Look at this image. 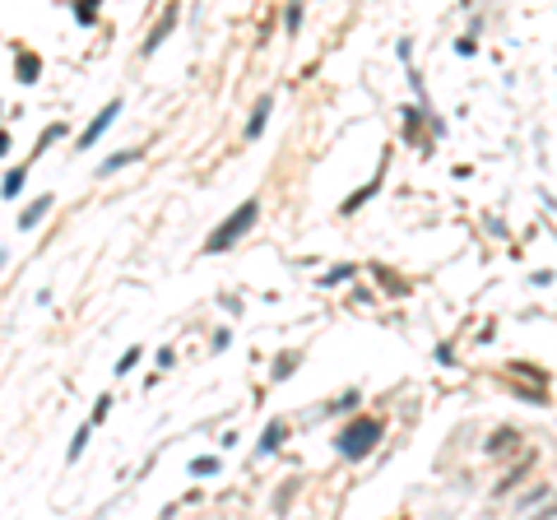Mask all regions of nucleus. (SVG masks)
<instances>
[{
	"mask_svg": "<svg viewBox=\"0 0 557 520\" xmlns=\"http://www.w3.org/2000/svg\"><path fill=\"white\" fill-rule=\"evenodd\" d=\"M256 219H260V200H246L242 210H233L228 219L219 223V233H209V237H204V251H209V255L228 251V246H233L237 237H246L251 228H256Z\"/></svg>",
	"mask_w": 557,
	"mask_h": 520,
	"instance_id": "1",
	"label": "nucleus"
},
{
	"mask_svg": "<svg viewBox=\"0 0 557 520\" xmlns=\"http://www.w3.org/2000/svg\"><path fill=\"white\" fill-rule=\"evenodd\" d=\"M381 418H353L344 432H339V442H334V451L344 455V460H367L372 451H377V442H381Z\"/></svg>",
	"mask_w": 557,
	"mask_h": 520,
	"instance_id": "2",
	"label": "nucleus"
},
{
	"mask_svg": "<svg viewBox=\"0 0 557 520\" xmlns=\"http://www.w3.org/2000/svg\"><path fill=\"white\" fill-rule=\"evenodd\" d=\"M116 116H121V98H111L107 107H102L98 116H93V121L84 126V131H79V135H75V149H93V144L102 140V131H107V126L116 121Z\"/></svg>",
	"mask_w": 557,
	"mask_h": 520,
	"instance_id": "3",
	"label": "nucleus"
},
{
	"mask_svg": "<svg viewBox=\"0 0 557 520\" xmlns=\"http://www.w3.org/2000/svg\"><path fill=\"white\" fill-rule=\"evenodd\" d=\"M56 205V195H37L33 205H23V214H19V233H28V228H37V223L47 219V210Z\"/></svg>",
	"mask_w": 557,
	"mask_h": 520,
	"instance_id": "4",
	"label": "nucleus"
},
{
	"mask_svg": "<svg viewBox=\"0 0 557 520\" xmlns=\"http://www.w3.org/2000/svg\"><path fill=\"white\" fill-rule=\"evenodd\" d=\"M269 111H274V98H269V93H260V98H256V107H251V121H246V140H256V135L265 131Z\"/></svg>",
	"mask_w": 557,
	"mask_h": 520,
	"instance_id": "5",
	"label": "nucleus"
},
{
	"mask_svg": "<svg viewBox=\"0 0 557 520\" xmlns=\"http://www.w3.org/2000/svg\"><path fill=\"white\" fill-rule=\"evenodd\" d=\"M283 437H288V428H283V423H269V428L265 432H260V442H256V455H274L278 451V446H283Z\"/></svg>",
	"mask_w": 557,
	"mask_h": 520,
	"instance_id": "6",
	"label": "nucleus"
},
{
	"mask_svg": "<svg viewBox=\"0 0 557 520\" xmlns=\"http://www.w3.org/2000/svg\"><path fill=\"white\" fill-rule=\"evenodd\" d=\"M14 70H19L23 84H37V75H42V56L37 52H19L14 56Z\"/></svg>",
	"mask_w": 557,
	"mask_h": 520,
	"instance_id": "7",
	"label": "nucleus"
},
{
	"mask_svg": "<svg viewBox=\"0 0 557 520\" xmlns=\"http://www.w3.org/2000/svg\"><path fill=\"white\" fill-rule=\"evenodd\" d=\"M23 181H28V163L10 167V172H5V181H0V195H5V200H14V195L23 191Z\"/></svg>",
	"mask_w": 557,
	"mask_h": 520,
	"instance_id": "8",
	"label": "nucleus"
},
{
	"mask_svg": "<svg viewBox=\"0 0 557 520\" xmlns=\"http://www.w3.org/2000/svg\"><path fill=\"white\" fill-rule=\"evenodd\" d=\"M140 154H145V149H121V154H111L107 163H102V177H111V172H121V167H126V163H135Z\"/></svg>",
	"mask_w": 557,
	"mask_h": 520,
	"instance_id": "9",
	"label": "nucleus"
},
{
	"mask_svg": "<svg viewBox=\"0 0 557 520\" xmlns=\"http://www.w3.org/2000/svg\"><path fill=\"white\" fill-rule=\"evenodd\" d=\"M89 432H93V423L84 418V423H79V432L70 437V451H66V460H79V455H84V442H89Z\"/></svg>",
	"mask_w": 557,
	"mask_h": 520,
	"instance_id": "10",
	"label": "nucleus"
},
{
	"mask_svg": "<svg viewBox=\"0 0 557 520\" xmlns=\"http://www.w3.org/2000/svg\"><path fill=\"white\" fill-rule=\"evenodd\" d=\"M515 442H520V437H515L511 428H506V432H492V437H488V451L492 455H506V446H515Z\"/></svg>",
	"mask_w": 557,
	"mask_h": 520,
	"instance_id": "11",
	"label": "nucleus"
},
{
	"mask_svg": "<svg viewBox=\"0 0 557 520\" xmlns=\"http://www.w3.org/2000/svg\"><path fill=\"white\" fill-rule=\"evenodd\" d=\"M75 23H84V28H89V23H98V5L79 0V5H75Z\"/></svg>",
	"mask_w": 557,
	"mask_h": 520,
	"instance_id": "12",
	"label": "nucleus"
},
{
	"mask_svg": "<svg viewBox=\"0 0 557 520\" xmlns=\"http://www.w3.org/2000/svg\"><path fill=\"white\" fill-rule=\"evenodd\" d=\"M190 474L200 478V474H219V460L214 455H200V460H190Z\"/></svg>",
	"mask_w": 557,
	"mask_h": 520,
	"instance_id": "13",
	"label": "nucleus"
},
{
	"mask_svg": "<svg viewBox=\"0 0 557 520\" xmlns=\"http://www.w3.org/2000/svg\"><path fill=\"white\" fill-rule=\"evenodd\" d=\"M140 358H145V349H135V344H130V349H126V353L116 358V372H130V367L140 363Z\"/></svg>",
	"mask_w": 557,
	"mask_h": 520,
	"instance_id": "14",
	"label": "nucleus"
},
{
	"mask_svg": "<svg viewBox=\"0 0 557 520\" xmlns=\"http://www.w3.org/2000/svg\"><path fill=\"white\" fill-rule=\"evenodd\" d=\"M172 19H177V14L167 10V19H163V23H158V28H154V37H149V42H145V52H154V47L163 42V33H167V28H172Z\"/></svg>",
	"mask_w": 557,
	"mask_h": 520,
	"instance_id": "15",
	"label": "nucleus"
},
{
	"mask_svg": "<svg viewBox=\"0 0 557 520\" xmlns=\"http://www.w3.org/2000/svg\"><path fill=\"white\" fill-rule=\"evenodd\" d=\"M293 367H298V353L278 358V363H274V381H283V377H288V372H293Z\"/></svg>",
	"mask_w": 557,
	"mask_h": 520,
	"instance_id": "16",
	"label": "nucleus"
},
{
	"mask_svg": "<svg viewBox=\"0 0 557 520\" xmlns=\"http://www.w3.org/2000/svg\"><path fill=\"white\" fill-rule=\"evenodd\" d=\"M348 274H353V265H339V270H330V274H325V284H344Z\"/></svg>",
	"mask_w": 557,
	"mask_h": 520,
	"instance_id": "17",
	"label": "nucleus"
},
{
	"mask_svg": "<svg viewBox=\"0 0 557 520\" xmlns=\"http://www.w3.org/2000/svg\"><path fill=\"white\" fill-rule=\"evenodd\" d=\"M353 404H357V390H348V395L334 399V409H353Z\"/></svg>",
	"mask_w": 557,
	"mask_h": 520,
	"instance_id": "18",
	"label": "nucleus"
},
{
	"mask_svg": "<svg viewBox=\"0 0 557 520\" xmlns=\"http://www.w3.org/2000/svg\"><path fill=\"white\" fill-rule=\"evenodd\" d=\"M10 154V131H0V158Z\"/></svg>",
	"mask_w": 557,
	"mask_h": 520,
	"instance_id": "19",
	"label": "nucleus"
},
{
	"mask_svg": "<svg viewBox=\"0 0 557 520\" xmlns=\"http://www.w3.org/2000/svg\"><path fill=\"white\" fill-rule=\"evenodd\" d=\"M5 260H10V251H5V246H0V270H5Z\"/></svg>",
	"mask_w": 557,
	"mask_h": 520,
	"instance_id": "20",
	"label": "nucleus"
}]
</instances>
